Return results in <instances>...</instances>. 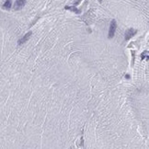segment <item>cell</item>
<instances>
[{"label": "cell", "mask_w": 149, "mask_h": 149, "mask_svg": "<svg viewBox=\"0 0 149 149\" xmlns=\"http://www.w3.org/2000/svg\"><path fill=\"white\" fill-rule=\"evenodd\" d=\"M116 27H117V23L115 19H112L110 25V30H109V38L111 39L113 38V36L115 34V31H116Z\"/></svg>", "instance_id": "cell-1"}, {"label": "cell", "mask_w": 149, "mask_h": 149, "mask_svg": "<svg viewBox=\"0 0 149 149\" xmlns=\"http://www.w3.org/2000/svg\"><path fill=\"white\" fill-rule=\"evenodd\" d=\"M137 33V31L134 29H129L125 32V41H129L131 38H132L135 34Z\"/></svg>", "instance_id": "cell-2"}, {"label": "cell", "mask_w": 149, "mask_h": 149, "mask_svg": "<svg viewBox=\"0 0 149 149\" xmlns=\"http://www.w3.org/2000/svg\"><path fill=\"white\" fill-rule=\"evenodd\" d=\"M25 4H26V0H17L15 2L14 9L15 10H19V9H21L22 7H24Z\"/></svg>", "instance_id": "cell-3"}, {"label": "cell", "mask_w": 149, "mask_h": 149, "mask_svg": "<svg viewBox=\"0 0 149 149\" xmlns=\"http://www.w3.org/2000/svg\"><path fill=\"white\" fill-rule=\"evenodd\" d=\"M31 31H29L28 33H26V34H25L24 36L22 37V38L18 40V42H17V44H18V45L23 44L24 42H26L29 40V39L31 38Z\"/></svg>", "instance_id": "cell-4"}, {"label": "cell", "mask_w": 149, "mask_h": 149, "mask_svg": "<svg viewBox=\"0 0 149 149\" xmlns=\"http://www.w3.org/2000/svg\"><path fill=\"white\" fill-rule=\"evenodd\" d=\"M11 6H12V2H11V0H6V2L4 3L3 5V8H5V9H10Z\"/></svg>", "instance_id": "cell-5"}, {"label": "cell", "mask_w": 149, "mask_h": 149, "mask_svg": "<svg viewBox=\"0 0 149 149\" xmlns=\"http://www.w3.org/2000/svg\"><path fill=\"white\" fill-rule=\"evenodd\" d=\"M66 9H68V10L73 11V12H75V13H76V14L80 13V10H78V9H77L76 7H66Z\"/></svg>", "instance_id": "cell-6"}, {"label": "cell", "mask_w": 149, "mask_h": 149, "mask_svg": "<svg viewBox=\"0 0 149 149\" xmlns=\"http://www.w3.org/2000/svg\"><path fill=\"white\" fill-rule=\"evenodd\" d=\"M126 78H127V79H130V76H129V75H126Z\"/></svg>", "instance_id": "cell-7"}, {"label": "cell", "mask_w": 149, "mask_h": 149, "mask_svg": "<svg viewBox=\"0 0 149 149\" xmlns=\"http://www.w3.org/2000/svg\"><path fill=\"white\" fill-rule=\"evenodd\" d=\"M99 3H101V2H102V0H99Z\"/></svg>", "instance_id": "cell-8"}]
</instances>
